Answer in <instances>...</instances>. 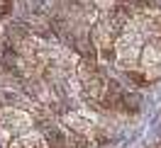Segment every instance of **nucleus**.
<instances>
[{
	"mask_svg": "<svg viewBox=\"0 0 161 148\" xmlns=\"http://www.w3.org/2000/svg\"><path fill=\"white\" fill-rule=\"evenodd\" d=\"M10 10V0H0V17H5Z\"/></svg>",
	"mask_w": 161,
	"mask_h": 148,
	"instance_id": "f257e3e1",
	"label": "nucleus"
}]
</instances>
